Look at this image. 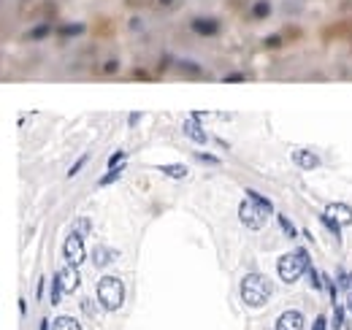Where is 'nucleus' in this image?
Wrapping results in <instances>:
<instances>
[{"label": "nucleus", "instance_id": "obj_1", "mask_svg": "<svg viewBox=\"0 0 352 330\" xmlns=\"http://www.w3.org/2000/svg\"><path fill=\"white\" fill-rule=\"evenodd\" d=\"M271 211H274L271 200L263 198L255 189H247V200L239 206V217H241V222H244V228H250V230H260Z\"/></svg>", "mask_w": 352, "mask_h": 330}, {"label": "nucleus", "instance_id": "obj_2", "mask_svg": "<svg viewBox=\"0 0 352 330\" xmlns=\"http://www.w3.org/2000/svg\"><path fill=\"white\" fill-rule=\"evenodd\" d=\"M271 298V282L263 274H247L241 282V300L252 309H260Z\"/></svg>", "mask_w": 352, "mask_h": 330}, {"label": "nucleus", "instance_id": "obj_3", "mask_svg": "<svg viewBox=\"0 0 352 330\" xmlns=\"http://www.w3.org/2000/svg\"><path fill=\"white\" fill-rule=\"evenodd\" d=\"M309 265H311L309 252L306 249H296V252H290V254H282L279 263H276V271H279L285 284H296L303 276V271H309Z\"/></svg>", "mask_w": 352, "mask_h": 330}, {"label": "nucleus", "instance_id": "obj_4", "mask_svg": "<svg viewBox=\"0 0 352 330\" xmlns=\"http://www.w3.org/2000/svg\"><path fill=\"white\" fill-rule=\"evenodd\" d=\"M98 300L106 311H117L125 303V284L117 276H103L98 282Z\"/></svg>", "mask_w": 352, "mask_h": 330}, {"label": "nucleus", "instance_id": "obj_5", "mask_svg": "<svg viewBox=\"0 0 352 330\" xmlns=\"http://www.w3.org/2000/svg\"><path fill=\"white\" fill-rule=\"evenodd\" d=\"M82 238H84V236L71 233L65 238V244H62V254H65L68 265H82V260H84V244H82Z\"/></svg>", "mask_w": 352, "mask_h": 330}, {"label": "nucleus", "instance_id": "obj_6", "mask_svg": "<svg viewBox=\"0 0 352 330\" xmlns=\"http://www.w3.org/2000/svg\"><path fill=\"white\" fill-rule=\"evenodd\" d=\"M54 276H57V282H60L62 292H73V289L79 287V271H76V265H65V268H60Z\"/></svg>", "mask_w": 352, "mask_h": 330}, {"label": "nucleus", "instance_id": "obj_7", "mask_svg": "<svg viewBox=\"0 0 352 330\" xmlns=\"http://www.w3.org/2000/svg\"><path fill=\"white\" fill-rule=\"evenodd\" d=\"M276 330H303V314L301 311H285V314L276 320Z\"/></svg>", "mask_w": 352, "mask_h": 330}, {"label": "nucleus", "instance_id": "obj_8", "mask_svg": "<svg viewBox=\"0 0 352 330\" xmlns=\"http://www.w3.org/2000/svg\"><path fill=\"white\" fill-rule=\"evenodd\" d=\"M325 214H328V217H333L339 225H352V208L347 203H328Z\"/></svg>", "mask_w": 352, "mask_h": 330}, {"label": "nucleus", "instance_id": "obj_9", "mask_svg": "<svg viewBox=\"0 0 352 330\" xmlns=\"http://www.w3.org/2000/svg\"><path fill=\"white\" fill-rule=\"evenodd\" d=\"M293 163L298 168H303V171H311V168L320 165V157H317L314 152H309V149H296V152H293Z\"/></svg>", "mask_w": 352, "mask_h": 330}, {"label": "nucleus", "instance_id": "obj_10", "mask_svg": "<svg viewBox=\"0 0 352 330\" xmlns=\"http://www.w3.org/2000/svg\"><path fill=\"white\" fill-rule=\"evenodd\" d=\"M184 133H187L195 143H206V141H209V136L203 133V127L198 125V117H193V114H190V119L184 122Z\"/></svg>", "mask_w": 352, "mask_h": 330}, {"label": "nucleus", "instance_id": "obj_11", "mask_svg": "<svg viewBox=\"0 0 352 330\" xmlns=\"http://www.w3.org/2000/svg\"><path fill=\"white\" fill-rule=\"evenodd\" d=\"M114 260H117V252H114V249H108V246H95L92 249V263H95L98 268L114 263Z\"/></svg>", "mask_w": 352, "mask_h": 330}, {"label": "nucleus", "instance_id": "obj_12", "mask_svg": "<svg viewBox=\"0 0 352 330\" xmlns=\"http://www.w3.org/2000/svg\"><path fill=\"white\" fill-rule=\"evenodd\" d=\"M193 30L198 33V36H214L217 30H220V25H217V19H195L193 22Z\"/></svg>", "mask_w": 352, "mask_h": 330}, {"label": "nucleus", "instance_id": "obj_13", "mask_svg": "<svg viewBox=\"0 0 352 330\" xmlns=\"http://www.w3.org/2000/svg\"><path fill=\"white\" fill-rule=\"evenodd\" d=\"M157 171L165 173L168 179H184V176H187V168L179 165V163H174V165H157Z\"/></svg>", "mask_w": 352, "mask_h": 330}, {"label": "nucleus", "instance_id": "obj_14", "mask_svg": "<svg viewBox=\"0 0 352 330\" xmlns=\"http://www.w3.org/2000/svg\"><path fill=\"white\" fill-rule=\"evenodd\" d=\"M51 330H82V325H79L73 317H57V320L51 322Z\"/></svg>", "mask_w": 352, "mask_h": 330}, {"label": "nucleus", "instance_id": "obj_15", "mask_svg": "<svg viewBox=\"0 0 352 330\" xmlns=\"http://www.w3.org/2000/svg\"><path fill=\"white\" fill-rule=\"evenodd\" d=\"M320 222L325 225V228L331 230L333 236H336V241H342V225H339L336 219H333V217H328V214H322V217H320Z\"/></svg>", "mask_w": 352, "mask_h": 330}, {"label": "nucleus", "instance_id": "obj_16", "mask_svg": "<svg viewBox=\"0 0 352 330\" xmlns=\"http://www.w3.org/2000/svg\"><path fill=\"white\" fill-rule=\"evenodd\" d=\"M119 176H122V168H119V165H117V168H108V173L101 179V182H98V187H106V184H114Z\"/></svg>", "mask_w": 352, "mask_h": 330}, {"label": "nucleus", "instance_id": "obj_17", "mask_svg": "<svg viewBox=\"0 0 352 330\" xmlns=\"http://www.w3.org/2000/svg\"><path fill=\"white\" fill-rule=\"evenodd\" d=\"M268 11H271V5L265 3V0H260V3L252 8V16H255V19H265V16H268Z\"/></svg>", "mask_w": 352, "mask_h": 330}, {"label": "nucleus", "instance_id": "obj_18", "mask_svg": "<svg viewBox=\"0 0 352 330\" xmlns=\"http://www.w3.org/2000/svg\"><path fill=\"white\" fill-rule=\"evenodd\" d=\"M276 222H279L282 225V230H285V233L287 236H290V238H296V228H293V225H290V219H287V217H282V214H279V217H276Z\"/></svg>", "mask_w": 352, "mask_h": 330}, {"label": "nucleus", "instance_id": "obj_19", "mask_svg": "<svg viewBox=\"0 0 352 330\" xmlns=\"http://www.w3.org/2000/svg\"><path fill=\"white\" fill-rule=\"evenodd\" d=\"M60 298H62V287H60V282H57V276L51 279V303H60Z\"/></svg>", "mask_w": 352, "mask_h": 330}, {"label": "nucleus", "instance_id": "obj_20", "mask_svg": "<svg viewBox=\"0 0 352 330\" xmlns=\"http://www.w3.org/2000/svg\"><path fill=\"white\" fill-rule=\"evenodd\" d=\"M342 325H344V309L336 303V309H333V330H339Z\"/></svg>", "mask_w": 352, "mask_h": 330}, {"label": "nucleus", "instance_id": "obj_21", "mask_svg": "<svg viewBox=\"0 0 352 330\" xmlns=\"http://www.w3.org/2000/svg\"><path fill=\"white\" fill-rule=\"evenodd\" d=\"M73 233H79V236H87L90 233V219H79V222L76 225H73Z\"/></svg>", "mask_w": 352, "mask_h": 330}, {"label": "nucleus", "instance_id": "obj_22", "mask_svg": "<svg viewBox=\"0 0 352 330\" xmlns=\"http://www.w3.org/2000/svg\"><path fill=\"white\" fill-rule=\"evenodd\" d=\"M82 30H84L82 25H68V27H60L57 33H60V36H79Z\"/></svg>", "mask_w": 352, "mask_h": 330}, {"label": "nucleus", "instance_id": "obj_23", "mask_svg": "<svg viewBox=\"0 0 352 330\" xmlns=\"http://www.w3.org/2000/svg\"><path fill=\"white\" fill-rule=\"evenodd\" d=\"M125 160H128V154H125V152H114L111 157H108V168H117L119 163H125Z\"/></svg>", "mask_w": 352, "mask_h": 330}, {"label": "nucleus", "instance_id": "obj_24", "mask_svg": "<svg viewBox=\"0 0 352 330\" xmlns=\"http://www.w3.org/2000/svg\"><path fill=\"white\" fill-rule=\"evenodd\" d=\"M87 160H90V154H84V157H82V160H79V163H73V168H71V171H68V176H76V173H79V171H82V165H84V163H87Z\"/></svg>", "mask_w": 352, "mask_h": 330}, {"label": "nucleus", "instance_id": "obj_25", "mask_svg": "<svg viewBox=\"0 0 352 330\" xmlns=\"http://www.w3.org/2000/svg\"><path fill=\"white\" fill-rule=\"evenodd\" d=\"M46 33H49V25H41V27H36V30L30 33V38H44Z\"/></svg>", "mask_w": 352, "mask_h": 330}, {"label": "nucleus", "instance_id": "obj_26", "mask_svg": "<svg viewBox=\"0 0 352 330\" xmlns=\"http://www.w3.org/2000/svg\"><path fill=\"white\" fill-rule=\"evenodd\" d=\"M201 163H211V165H220V160L214 157V154H198Z\"/></svg>", "mask_w": 352, "mask_h": 330}, {"label": "nucleus", "instance_id": "obj_27", "mask_svg": "<svg viewBox=\"0 0 352 330\" xmlns=\"http://www.w3.org/2000/svg\"><path fill=\"white\" fill-rule=\"evenodd\" d=\"M325 325H328V320H325V317H317V320H314V325H311V330H325Z\"/></svg>", "mask_w": 352, "mask_h": 330}, {"label": "nucleus", "instance_id": "obj_28", "mask_svg": "<svg viewBox=\"0 0 352 330\" xmlns=\"http://www.w3.org/2000/svg\"><path fill=\"white\" fill-rule=\"evenodd\" d=\"M241 79H244V76H241V73H230V76H225V82H241Z\"/></svg>", "mask_w": 352, "mask_h": 330}, {"label": "nucleus", "instance_id": "obj_29", "mask_svg": "<svg viewBox=\"0 0 352 330\" xmlns=\"http://www.w3.org/2000/svg\"><path fill=\"white\" fill-rule=\"evenodd\" d=\"M106 71H108V73H114V71H117V62L108 60V62H106Z\"/></svg>", "mask_w": 352, "mask_h": 330}, {"label": "nucleus", "instance_id": "obj_30", "mask_svg": "<svg viewBox=\"0 0 352 330\" xmlns=\"http://www.w3.org/2000/svg\"><path fill=\"white\" fill-rule=\"evenodd\" d=\"M84 311H87V314H95V309H92V300H84Z\"/></svg>", "mask_w": 352, "mask_h": 330}, {"label": "nucleus", "instance_id": "obj_31", "mask_svg": "<svg viewBox=\"0 0 352 330\" xmlns=\"http://www.w3.org/2000/svg\"><path fill=\"white\" fill-rule=\"evenodd\" d=\"M265 44H268V46H279V38L271 36V38H265Z\"/></svg>", "mask_w": 352, "mask_h": 330}, {"label": "nucleus", "instance_id": "obj_32", "mask_svg": "<svg viewBox=\"0 0 352 330\" xmlns=\"http://www.w3.org/2000/svg\"><path fill=\"white\" fill-rule=\"evenodd\" d=\"M41 330H51V322H49V320H44V322H41Z\"/></svg>", "mask_w": 352, "mask_h": 330}, {"label": "nucleus", "instance_id": "obj_33", "mask_svg": "<svg viewBox=\"0 0 352 330\" xmlns=\"http://www.w3.org/2000/svg\"><path fill=\"white\" fill-rule=\"evenodd\" d=\"M160 3H163V5H168V3H171V0H160Z\"/></svg>", "mask_w": 352, "mask_h": 330}, {"label": "nucleus", "instance_id": "obj_34", "mask_svg": "<svg viewBox=\"0 0 352 330\" xmlns=\"http://www.w3.org/2000/svg\"><path fill=\"white\" fill-rule=\"evenodd\" d=\"M350 311H352V298H350Z\"/></svg>", "mask_w": 352, "mask_h": 330}]
</instances>
